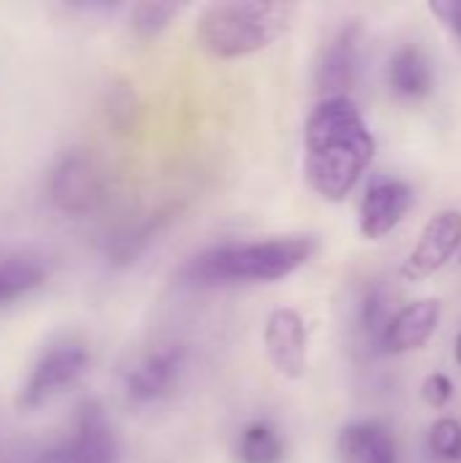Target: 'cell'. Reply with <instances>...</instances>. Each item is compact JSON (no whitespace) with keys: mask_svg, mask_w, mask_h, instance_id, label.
Segmentation results:
<instances>
[{"mask_svg":"<svg viewBox=\"0 0 461 463\" xmlns=\"http://www.w3.org/2000/svg\"><path fill=\"white\" fill-rule=\"evenodd\" d=\"M429 450L440 461H461V423L454 418H440L429 429Z\"/></svg>","mask_w":461,"mask_h":463,"instance_id":"cell-20","label":"cell"},{"mask_svg":"<svg viewBox=\"0 0 461 463\" xmlns=\"http://www.w3.org/2000/svg\"><path fill=\"white\" fill-rule=\"evenodd\" d=\"M359 62H361V27L356 22H348L334 33V38L321 52L315 68V84L321 98L348 95L359 79Z\"/></svg>","mask_w":461,"mask_h":463,"instance_id":"cell-9","label":"cell"},{"mask_svg":"<svg viewBox=\"0 0 461 463\" xmlns=\"http://www.w3.org/2000/svg\"><path fill=\"white\" fill-rule=\"evenodd\" d=\"M375 136L348 98H321L304 125V176L326 201H345L375 157Z\"/></svg>","mask_w":461,"mask_h":463,"instance_id":"cell-1","label":"cell"},{"mask_svg":"<svg viewBox=\"0 0 461 463\" xmlns=\"http://www.w3.org/2000/svg\"><path fill=\"white\" fill-rule=\"evenodd\" d=\"M103 117H106L109 128H114L117 133H130L136 128V117H139L136 92L122 81L111 84L103 95Z\"/></svg>","mask_w":461,"mask_h":463,"instance_id":"cell-19","label":"cell"},{"mask_svg":"<svg viewBox=\"0 0 461 463\" xmlns=\"http://www.w3.org/2000/svg\"><path fill=\"white\" fill-rule=\"evenodd\" d=\"M410 206H413V190L405 179L375 176L361 198L359 228L372 241L383 239L402 222V217L410 212Z\"/></svg>","mask_w":461,"mask_h":463,"instance_id":"cell-10","label":"cell"},{"mask_svg":"<svg viewBox=\"0 0 461 463\" xmlns=\"http://www.w3.org/2000/svg\"><path fill=\"white\" fill-rule=\"evenodd\" d=\"M440 323V301L437 298H421L408 307H402L397 315L389 317L383 336H380V353L402 355L421 350L437 331Z\"/></svg>","mask_w":461,"mask_h":463,"instance_id":"cell-12","label":"cell"},{"mask_svg":"<svg viewBox=\"0 0 461 463\" xmlns=\"http://www.w3.org/2000/svg\"><path fill=\"white\" fill-rule=\"evenodd\" d=\"M179 11H182L179 3H160V0L136 3L130 8V33L141 41H152L174 22Z\"/></svg>","mask_w":461,"mask_h":463,"instance_id":"cell-18","label":"cell"},{"mask_svg":"<svg viewBox=\"0 0 461 463\" xmlns=\"http://www.w3.org/2000/svg\"><path fill=\"white\" fill-rule=\"evenodd\" d=\"M90 355L76 342H60L52 345L30 369L27 380L22 383L16 393V407L22 412L41 410L52 399H57L62 391L79 383V377L87 372Z\"/></svg>","mask_w":461,"mask_h":463,"instance_id":"cell-4","label":"cell"},{"mask_svg":"<svg viewBox=\"0 0 461 463\" xmlns=\"http://www.w3.org/2000/svg\"><path fill=\"white\" fill-rule=\"evenodd\" d=\"M459 260H461V252H459Z\"/></svg>","mask_w":461,"mask_h":463,"instance_id":"cell-24","label":"cell"},{"mask_svg":"<svg viewBox=\"0 0 461 463\" xmlns=\"http://www.w3.org/2000/svg\"><path fill=\"white\" fill-rule=\"evenodd\" d=\"M389 84L402 100H421L432 90L429 60L416 46H402L389 62Z\"/></svg>","mask_w":461,"mask_h":463,"instance_id":"cell-16","label":"cell"},{"mask_svg":"<svg viewBox=\"0 0 461 463\" xmlns=\"http://www.w3.org/2000/svg\"><path fill=\"white\" fill-rule=\"evenodd\" d=\"M429 11L440 19L446 30L454 33V38L461 41V0H437L429 3Z\"/></svg>","mask_w":461,"mask_h":463,"instance_id":"cell-22","label":"cell"},{"mask_svg":"<svg viewBox=\"0 0 461 463\" xmlns=\"http://www.w3.org/2000/svg\"><path fill=\"white\" fill-rule=\"evenodd\" d=\"M454 350H456V361H459V366H461V334H459V339H456V347H454Z\"/></svg>","mask_w":461,"mask_h":463,"instance_id":"cell-23","label":"cell"},{"mask_svg":"<svg viewBox=\"0 0 461 463\" xmlns=\"http://www.w3.org/2000/svg\"><path fill=\"white\" fill-rule=\"evenodd\" d=\"M264 345L272 366L288 377L299 380L307 372V326L296 309H274L264 326Z\"/></svg>","mask_w":461,"mask_h":463,"instance_id":"cell-11","label":"cell"},{"mask_svg":"<svg viewBox=\"0 0 461 463\" xmlns=\"http://www.w3.org/2000/svg\"><path fill=\"white\" fill-rule=\"evenodd\" d=\"M49 201L68 217L90 214L103 198V174L95 157L84 149H71L57 157L46 179Z\"/></svg>","mask_w":461,"mask_h":463,"instance_id":"cell-5","label":"cell"},{"mask_svg":"<svg viewBox=\"0 0 461 463\" xmlns=\"http://www.w3.org/2000/svg\"><path fill=\"white\" fill-rule=\"evenodd\" d=\"M451 396H454V383L446 374H432L424 380V399L435 410H443L451 402Z\"/></svg>","mask_w":461,"mask_h":463,"instance_id":"cell-21","label":"cell"},{"mask_svg":"<svg viewBox=\"0 0 461 463\" xmlns=\"http://www.w3.org/2000/svg\"><path fill=\"white\" fill-rule=\"evenodd\" d=\"M179 212H182V203L171 201V203H163V206L147 212L136 222L120 228L109 239V247H106L109 263L111 266H130V263H136L152 247V241H158V236L179 217Z\"/></svg>","mask_w":461,"mask_h":463,"instance_id":"cell-13","label":"cell"},{"mask_svg":"<svg viewBox=\"0 0 461 463\" xmlns=\"http://www.w3.org/2000/svg\"><path fill=\"white\" fill-rule=\"evenodd\" d=\"M239 461L242 463H283L285 458V445L280 439V434L258 420V423H250L242 437H239Z\"/></svg>","mask_w":461,"mask_h":463,"instance_id":"cell-17","label":"cell"},{"mask_svg":"<svg viewBox=\"0 0 461 463\" xmlns=\"http://www.w3.org/2000/svg\"><path fill=\"white\" fill-rule=\"evenodd\" d=\"M49 279V263L30 250L0 252V309L41 290Z\"/></svg>","mask_w":461,"mask_h":463,"instance_id":"cell-14","label":"cell"},{"mask_svg":"<svg viewBox=\"0 0 461 463\" xmlns=\"http://www.w3.org/2000/svg\"><path fill=\"white\" fill-rule=\"evenodd\" d=\"M456 252H461V212L443 209L421 231L416 247L405 258L399 274L408 282H421L437 274Z\"/></svg>","mask_w":461,"mask_h":463,"instance_id":"cell-7","label":"cell"},{"mask_svg":"<svg viewBox=\"0 0 461 463\" xmlns=\"http://www.w3.org/2000/svg\"><path fill=\"white\" fill-rule=\"evenodd\" d=\"M38 463H117V437L98 402H84L65 439L41 453Z\"/></svg>","mask_w":461,"mask_h":463,"instance_id":"cell-6","label":"cell"},{"mask_svg":"<svg viewBox=\"0 0 461 463\" xmlns=\"http://www.w3.org/2000/svg\"><path fill=\"white\" fill-rule=\"evenodd\" d=\"M340 463H397V445L391 431L375 420H359L340 431Z\"/></svg>","mask_w":461,"mask_h":463,"instance_id":"cell-15","label":"cell"},{"mask_svg":"<svg viewBox=\"0 0 461 463\" xmlns=\"http://www.w3.org/2000/svg\"><path fill=\"white\" fill-rule=\"evenodd\" d=\"M318 252L315 236H272L258 241H226L193 255L177 274L187 288L277 282L299 271Z\"/></svg>","mask_w":461,"mask_h":463,"instance_id":"cell-2","label":"cell"},{"mask_svg":"<svg viewBox=\"0 0 461 463\" xmlns=\"http://www.w3.org/2000/svg\"><path fill=\"white\" fill-rule=\"evenodd\" d=\"M187 350L182 345H160L141 355L125 372V393L133 404H152L160 402L174 391L179 374L185 369Z\"/></svg>","mask_w":461,"mask_h":463,"instance_id":"cell-8","label":"cell"},{"mask_svg":"<svg viewBox=\"0 0 461 463\" xmlns=\"http://www.w3.org/2000/svg\"><path fill=\"white\" fill-rule=\"evenodd\" d=\"M288 3H215L196 24V41L220 60H236L272 46L291 24Z\"/></svg>","mask_w":461,"mask_h":463,"instance_id":"cell-3","label":"cell"}]
</instances>
